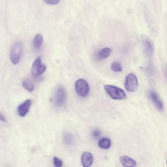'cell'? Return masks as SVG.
<instances>
[{"label":"cell","instance_id":"cell-1","mask_svg":"<svg viewBox=\"0 0 167 167\" xmlns=\"http://www.w3.org/2000/svg\"><path fill=\"white\" fill-rule=\"evenodd\" d=\"M104 87L106 92L113 99L121 100L126 98L124 91L118 87L110 85H105Z\"/></svg>","mask_w":167,"mask_h":167},{"label":"cell","instance_id":"cell-17","mask_svg":"<svg viewBox=\"0 0 167 167\" xmlns=\"http://www.w3.org/2000/svg\"><path fill=\"white\" fill-rule=\"evenodd\" d=\"M53 162L54 166L56 167H60L63 165V162L62 160L56 157H54L53 158Z\"/></svg>","mask_w":167,"mask_h":167},{"label":"cell","instance_id":"cell-13","mask_svg":"<svg viewBox=\"0 0 167 167\" xmlns=\"http://www.w3.org/2000/svg\"><path fill=\"white\" fill-rule=\"evenodd\" d=\"M43 40V37L41 34H37L35 36L33 40V44L35 47L38 48L41 47Z\"/></svg>","mask_w":167,"mask_h":167},{"label":"cell","instance_id":"cell-7","mask_svg":"<svg viewBox=\"0 0 167 167\" xmlns=\"http://www.w3.org/2000/svg\"><path fill=\"white\" fill-rule=\"evenodd\" d=\"M150 95V98L157 109L159 111H162L164 109V106L158 94L154 91L151 90Z\"/></svg>","mask_w":167,"mask_h":167},{"label":"cell","instance_id":"cell-14","mask_svg":"<svg viewBox=\"0 0 167 167\" xmlns=\"http://www.w3.org/2000/svg\"><path fill=\"white\" fill-rule=\"evenodd\" d=\"M63 139L64 143L68 145H71L74 141L72 135L69 133H66L63 134Z\"/></svg>","mask_w":167,"mask_h":167},{"label":"cell","instance_id":"cell-19","mask_svg":"<svg viewBox=\"0 0 167 167\" xmlns=\"http://www.w3.org/2000/svg\"><path fill=\"white\" fill-rule=\"evenodd\" d=\"M101 131L98 130L96 129L93 131V135L94 138H99L101 135Z\"/></svg>","mask_w":167,"mask_h":167},{"label":"cell","instance_id":"cell-11","mask_svg":"<svg viewBox=\"0 0 167 167\" xmlns=\"http://www.w3.org/2000/svg\"><path fill=\"white\" fill-rule=\"evenodd\" d=\"M111 50L110 48L106 47L101 50L98 53L97 57L99 59L107 58L110 54Z\"/></svg>","mask_w":167,"mask_h":167},{"label":"cell","instance_id":"cell-15","mask_svg":"<svg viewBox=\"0 0 167 167\" xmlns=\"http://www.w3.org/2000/svg\"><path fill=\"white\" fill-rule=\"evenodd\" d=\"M22 85L23 87L28 92H32L34 90V85L29 80L25 79L23 80Z\"/></svg>","mask_w":167,"mask_h":167},{"label":"cell","instance_id":"cell-21","mask_svg":"<svg viewBox=\"0 0 167 167\" xmlns=\"http://www.w3.org/2000/svg\"></svg>","mask_w":167,"mask_h":167},{"label":"cell","instance_id":"cell-3","mask_svg":"<svg viewBox=\"0 0 167 167\" xmlns=\"http://www.w3.org/2000/svg\"><path fill=\"white\" fill-rule=\"evenodd\" d=\"M125 87L126 90L130 92H134L139 87L138 79L135 75L131 73L126 77Z\"/></svg>","mask_w":167,"mask_h":167},{"label":"cell","instance_id":"cell-16","mask_svg":"<svg viewBox=\"0 0 167 167\" xmlns=\"http://www.w3.org/2000/svg\"><path fill=\"white\" fill-rule=\"evenodd\" d=\"M111 69L115 72H120L123 70L122 66L118 62H114L111 64Z\"/></svg>","mask_w":167,"mask_h":167},{"label":"cell","instance_id":"cell-5","mask_svg":"<svg viewBox=\"0 0 167 167\" xmlns=\"http://www.w3.org/2000/svg\"><path fill=\"white\" fill-rule=\"evenodd\" d=\"M22 50L21 44L19 43L15 44L13 46L10 52V59L14 65L17 64L20 60Z\"/></svg>","mask_w":167,"mask_h":167},{"label":"cell","instance_id":"cell-9","mask_svg":"<svg viewBox=\"0 0 167 167\" xmlns=\"http://www.w3.org/2000/svg\"><path fill=\"white\" fill-rule=\"evenodd\" d=\"M82 165L84 167H89L92 165L93 163V156L92 154L89 153L85 152L82 155Z\"/></svg>","mask_w":167,"mask_h":167},{"label":"cell","instance_id":"cell-4","mask_svg":"<svg viewBox=\"0 0 167 167\" xmlns=\"http://www.w3.org/2000/svg\"><path fill=\"white\" fill-rule=\"evenodd\" d=\"M75 89L78 94L82 97H87L89 93L88 84L83 79H79L77 81L75 84Z\"/></svg>","mask_w":167,"mask_h":167},{"label":"cell","instance_id":"cell-2","mask_svg":"<svg viewBox=\"0 0 167 167\" xmlns=\"http://www.w3.org/2000/svg\"><path fill=\"white\" fill-rule=\"evenodd\" d=\"M66 100V93L65 89L60 86L55 90L54 97L55 105L57 108L63 107Z\"/></svg>","mask_w":167,"mask_h":167},{"label":"cell","instance_id":"cell-18","mask_svg":"<svg viewBox=\"0 0 167 167\" xmlns=\"http://www.w3.org/2000/svg\"><path fill=\"white\" fill-rule=\"evenodd\" d=\"M44 2L49 5H56L58 4L59 0H44Z\"/></svg>","mask_w":167,"mask_h":167},{"label":"cell","instance_id":"cell-10","mask_svg":"<svg viewBox=\"0 0 167 167\" xmlns=\"http://www.w3.org/2000/svg\"><path fill=\"white\" fill-rule=\"evenodd\" d=\"M121 164L125 167H133L136 166V161L127 156H123L120 159Z\"/></svg>","mask_w":167,"mask_h":167},{"label":"cell","instance_id":"cell-6","mask_svg":"<svg viewBox=\"0 0 167 167\" xmlns=\"http://www.w3.org/2000/svg\"><path fill=\"white\" fill-rule=\"evenodd\" d=\"M46 65L41 63V58L38 57L35 59L32 68V74L34 76H38L43 74L46 70Z\"/></svg>","mask_w":167,"mask_h":167},{"label":"cell","instance_id":"cell-12","mask_svg":"<svg viewBox=\"0 0 167 167\" xmlns=\"http://www.w3.org/2000/svg\"><path fill=\"white\" fill-rule=\"evenodd\" d=\"M98 145L101 148L108 149L111 146V141L109 139L107 138H102L99 141Z\"/></svg>","mask_w":167,"mask_h":167},{"label":"cell","instance_id":"cell-20","mask_svg":"<svg viewBox=\"0 0 167 167\" xmlns=\"http://www.w3.org/2000/svg\"><path fill=\"white\" fill-rule=\"evenodd\" d=\"M0 119H1L2 121H4V122H5V121H6V119H5V117H4V116L1 114V115H0Z\"/></svg>","mask_w":167,"mask_h":167},{"label":"cell","instance_id":"cell-8","mask_svg":"<svg viewBox=\"0 0 167 167\" xmlns=\"http://www.w3.org/2000/svg\"><path fill=\"white\" fill-rule=\"evenodd\" d=\"M32 103L31 100H27L19 105L17 109L18 115L21 117H24L28 112Z\"/></svg>","mask_w":167,"mask_h":167}]
</instances>
